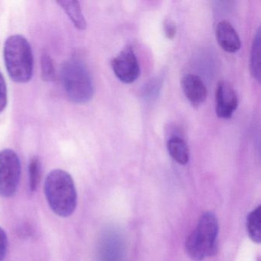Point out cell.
Listing matches in <instances>:
<instances>
[{"instance_id":"cell-5","label":"cell","mask_w":261,"mask_h":261,"mask_svg":"<svg viewBox=\"0 0 261 261\" xmlns=\"http://www.w3.org/2000/svg\"><path fill=\"white\" fill-rule=\"evenodd\" d=\"M21 175V163L13 149L0 151V196L11 198L16 194Z\"/></svg>"},{"instance_id":"cell-18","label":"cell","mask_w":261,"mask_h":261,"mask_svg":"<svg viewBox=\"0 0 261 261\" xmlns=\"http://www.w3.org/2000/svg\"><path fill=\"white\" fill-rule=\"evenodd\" d=\"M163 30L166 38L169 39H173L176 34V25L175 22L171 19H166L163 22Z\"/></svg>"},{"instance_id":"cell-9","label":"cell","mask_w":261,"mask_h":261,"mask_svg":"<svg viewBox=\"0 0 261 261\" xmlns=\"http://www.w3.org/2000/svg\"><path fill=\"white\" fill-rule=\"evenodd\" d=\"M217 42L224 51L228 53H235L241 47V39L236 30L227 21L218 22L215 30Z\"/></svg>"},{"instance_id":"cell-6","label":"cell","mask_w":261,"mask_h":261,"mask_svg":"<svg viewBox=\"0 0 261 261\" xmlns=\"http://www.w3.org/2000/svg\"><path fill=\"white\" fill-rule=\"evenodd\" d=\"M111 67L116 77L125 84L133 83L140 75V64L130 46L123 48L111 61Z\"/></svg>"},{"instance_id":"cell-3","label":"cell","mask_w":261,"mask_h":261,"mask_svg":"<svg viewBox=\"0 0 261 261\" xmlns=\"http://www.w3.org/2000/svg\"><path fill=\"white\" fill-rule=\"evenodd\" d=\"M218 223L212 212L200 218L195 230L188 237L186 247L188 254L194 260L201 261L217 252Z\"/></svg>"},{"instance_id":"cell-4","label":"cell","mask_w":261,"mask_h":261,"mask_svg":"<svg viewBox=\"0 0 261 261\" xmlns=\"http://www.w3.org/2000/svg\"><path fill=\"white\" fill-rule=\"evenodd\" d=\"M62 83L69 100L75 103H85L92 98L94 85L85 64L77 59H71L64 64Z\"/></svg>"},{"instance_id":"cell-8","label":"cell","mask_w":261,"mask_h":261,"mask_svg":"<svg viewBox=\"0 0 261 261\" xmlns=\"http://www.w3.org/2000/svg\"><path fill=\"white\" fill-rule=\"evenodd\" d=\"M181 88L186 98L192 106H200L207 98V88L198 76L187 74L183 77Z\"/></svg>"},{"instance_id":"cell-15","label":"cell","mask_w":261,"mask_h":261,"mask_svg":"<svg viewBox=\"0 0 261 261\" xmlns=\"http://www.w3.org/2000/svg\"><path fill=\"white\" fill-rule=\"evenodd\" d=\"M41 70L42 79L46 82L54 81L56 77V69L53 59L48 53H43L41 59Z\"/></svg>"},{"instance_id":"cell-17","label":"cell","mask_w":261,"mask_h":261,"mask_svg":"<svg viewBox=\"0 0 261 261\" xmlns=\"http://www.w3.org/2000/svg\"><path fill=\"white\" fill-rule=\"evenodd\" d=\"M8 247V238L5 230L0 227V261H4Z\"/></svg>"},{"instance_id":"cell-14","label":"cell","mask_w":261,"mask_h":261,"mask_svg":"<svg viewBox=\"0 0 261 261\" xmlns=\"http://www.w3.org/2000/svg\"><path fill=\"white\" fill-rule=\"evenodd\" d=\"M42 173V164L38 156H33L29 164V186L30 192H33L37 189Z\"/></svg>"},{"instance_id":"cell-12","label":"cell","mask_w":261,"mask_h":261,"mask_svg":"<svg viewBox=\"0 0 261 261\" xmlns=\"http://www.w3.org/2000/svg\"><path fill=\"white\" fill-rule=\"evenodd\" d=\"M261 207L258 206L252 211L247 218V230L249 237L253 242L261 241Z\"/></svg>"},{"instance_id":"cell-1","label":"cell","mask_w":261,"mask_h":261,"mask_svg":"<svg viewBox=\"0 0 261 261\" xmlns=\"http://www.w3.org/2000/svg\"><path fill=\"white\" fill-rule=\"evenodd\" d=\"M45 198L54 213L62 218L71 216L77 207V194L74 180L68 172L54 169L45 181Z\"/></svg>"},{"instance_id":"cell-13","label":"cell","mask_w":261,"mask_h":261,"mask_svg":"<svg viewBox=\"0 0 261 261\" xmlns=\"http://www.w3.org/2000/svg\"><path fill=\"white\" fill-rule=\"evenodd\" d=\"M250 71L252 75L258 82L260 81V30H257L253 44H252L251 53H250Z\"/></svg>"},{"instance_id":"cell-10","label":"cell","mask_w":261,"mask_h":261,"mask_svg":"<svg viewBox=\"0 0 261 261\" xmlns=\"http://www.w3.org/2000/svg\"><path fill=\"white\" fill-rule=\"evenodd\" d=\"M57 4L65 12L70 20L74 24V27L79 30H85L87 27V22L85 16L82 13V7L77 1H66L61 0Z\"/></svg>"},{"instance_id":"cell-11","label":"cell","mask_w":261,"mask_h":261,"mask_svg":"<svg viewBox=\"0 0 261 261\" xmlns=\"http://www.w3.org/2000/svg\"><path fill=\"white\" fill-rule=\"evenodd\" d=\"M167 149L169 155L177 163L181 165H186L189 163V147L181 137H171L167 142Z\"/></svg>"},{"instance_id":"cell-2","label":"cell","mask_w":261,"mask_h":261,"mask_svg":"<svg viewBox=\"0 0 261 261\" xmlns=\"http://www.w3.org/2000/svg\"><path fill=\"white\" fill-rule=\"evenodd\" d=\"M4 62L10 79L16 83L31 81L34 71V58L29 41L21 35H13L6 40Z\"/></svg>"},{"instance_id":"cell-7","label":"cell","mask_w":261,"mask_h":261,"mask_svg":"<svg viewBox=\"0 0 261 261\" xmlns=\"http://www.w3.org/2000/svg\"><path fill=\"white\" fill-rule=\"evenodd\" d=\"M215 110L219 118L229 119L238 108V97L236 91L229 82L221 81L217 85Z\"/></svg>"},{"instance_id":"cell-16","label":"cell","mask_w":261,"mask_h":261,"mask_svg":"<svg viewBox=\"0 0 261 261\" xmlns=\"http://www.w3.org/2000/svg\"><path fill=\"white\" fill-rule=\"evenodd\" d=\"M8 103V92H7V82L2 73L0 72V113L7 108Z\"/></svg>"}]
</instances>
